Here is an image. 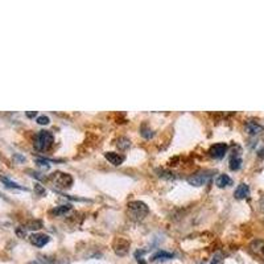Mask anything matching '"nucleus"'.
<instances>
[{"label":"nucleus","mask_w":264,"mask_h":264,"mask_svg":"<svg viewBox=\"0 0 264 264\" xmlns=\"http://www.w3.org/2000/svg\"><path fill=\"white\" fill-rule=\"evenodd\" d=\"M53 142H54V138H53V134L50 131H39L37 135L35 136V148L37 151L44 152L48 151L49 148L52 147Z\"/></svg>","instance_id":"obj_1"},{"label":"nucleus","mask_w":264,"mask_h":264,"mask_svg":"<svg viewBox=\"0 0 264 264\" xmlns=\"http://www.w3.org/2000/svg\"><path fill=\"white\" fill-rule=\"evenodd\" d=\"M148 213H149V209L142 201H132L128 204V214H130L131 219H134V221H142L145 218Z\"/></svg>","instance_id":"obj_2"},{"label":"nucleus","mask_w":264,"mask_h":264,"mask_svg":"<svg viewBox=\"0 0 264 264\" xmlns=\"http://www.w3.org/2000/svg\"><path fill=\"white\" fill-rule=\"evenodd\" d=\"M210 177H212V172L204 170V172H198V173L191 176V177L188 178V182L193 186H202L206 185L210 181Z\"/></svg>","instance_id":"obj_3"},{"label":"nucleus","mask_w":264,"mask_h":264,"mask_svg":"<svg viewBox=\"0 0 264 264\" xmlns=\"http://www.w3.org/2000/svg\"><path fill=\"white\" fill-rule=\"evenodd\" d=\"M53 181L56 182L57 185L61 186V188H70L72 184H73V178L72 176L68 173H61V172H56L50 176Z\"/></svg>","instance_id":"obj_4"},{"label":"nucleus","mask_w":264,"mask_h":264,"mask_svg":"<svg viewBox=\"0 0 264 264\" xmlns=\"http://www.w3.org/2000/svg\"><path fill=\"white\" fill-rule=\"evenodd\" d=\"M226 152H227V144L218 143L214 144V145L209 149V155H210V157H213V159H216V160H221V159L225 157Z\"/></svg>","instance_id":"obj_5"},{"label":"nucleus","mask_w":264,"mask_h":264,"mask_svg":"<svg viewBox=\"0 0 264 264\" xmlns=\"http://www.w3.org/2000/svg\"><path fill=\"white\" fill-rule=\"evenodd\" d=\"M244 130H246V132L248 135L255 136V135L260 134V132L263 131V126L255 120H248L246 121V124H244Z\"/></svg>","instance_id":"obj_6"},{"label":"nucleus","mask_w":264,"mask_h":264,"mask_svg":"<svg viewBox=\"0 0 264 264\" xmlns=\"http://www.w3.org/2000/svg\"><path fill=\"white\" fill-rule=\"evenodd\" d=\"M30 243L36 247H44L45 244H48L49 237L45 234H32L29 237Z\"/></svg>","instance_id":"obj_7"},{"label":"nucleus","mask_w":264,"mask_h":264,"mask_svg":"<svg viewBox=\"0 0 264 264\" xmlns=\"http://www.w3.org/2000/svg\"><path fill=\"white\" fill-rule=\"evenodd\" d=\"M104 157H106V160H108V163H111L113 165H120L124 161V156L115 153V152H107V153H104Z\"/></svg>","instance_id":"obj_8"},{"label":"nucleus","mask_w":264,"mask_h":264,"mask_svg":"<svg viewBox=\"0 0 264 264\" xmlns=\"http://www.w3.org/2000/svg\"><path fill=\"white\" fill-rule=\"evenodd\" d=\"M128 248H130V243L124 239H118L117 246H115V252L118 255H126Z\"/></svg>","instance_id":"obj_9"},{"label":"nucleus","mask_w":264,"mask_h":264,"mask_svg":"<svg viewBox=\"0 0 264 264\" xmlns=\"http://www.w3.org/2000/svg\"><path fill=\"white\" fill-rule=\"evenodd\" d=\"M248 194H250V188H248V185H246V184H240L234 193L235 198L238 199L246 198V197H248Z\"/></svg>","instance_id":"obj_10"},{"label":"nucleus","mask_w":264,"mask_h":264,"mask_svg":"<svg viewBox=\"0 0 264 264\" xmlns=\"http://www.w3.org/2000/svg\"><path fill=\"white\" fill-rule=\"evenodd\" d=\"M231 182L233 181H231V178H230L227 174H221L219 177L216 178V186H219V188H225V186L231 185Z\"/></svg>","instance_id":"obj_11"},{"label":"nucleus","mask_w":264,"mask_h":264,"mask_svg":"<svg viewBox=\"0 0 264 264\" xmlns=\"http://www.w3.org/2000/svg\"><path fill=\"white\" fill-rule=\"evenodd\" d=\"M242 167V159L239 156H233L230 160V169L231 170H238Z\"/></svg>","instance_id":"obj_12"},{"label":"nucleus","mask_w":264,"mask_h":264,"mask_svg":"<svg viewBox=\"0 0 264 264\" xmlns=\"http://www.w3.org/2000/svg\"><path fill=\"white\" fill-rule=\"evenodd\" d=\"M70 209H72L70 205H62V206H58V208L53 209L52 214H54V216H64V214H66V213L69 212Z\"/></svg>","instance_id":"obj_13"},{"label":"nucleus","mask_w":264,"mask_h":264,"mask_svg":"<svg viewBox=\"0 0 264 264\" xmlns=\"http://www.w3.org/2000/svg\"><path fill=\"white\" fill-rule=\"evenodd\" d=\"M0 181L3 182V184H5V186H8V188H13V189H23V191H26L25 188H23L22 185H19V184H16V182L11 181V180H8L7 177H0Z\"/></svg>","instance_id":"obj_14"},{"label":"nucleus","mask_w":264,"mask_h":264,"mask_svg":"<svg viewBox=\"0 0 264 264\" xmlns=\"http://www.w3.org/2000/svg\"><path fill=\"white\" fill-rule=\"evenodd\" d=\"M118 148L120 149V151H126V149H128L131 145V142L128 140L127 138H120L119 140H118Z\"/></svg>","instance_id":"obj_15"},{"label":"nucleus","mask_w":264,"mask_h":264,"mask_svg":"<svg viewBox=\"0 0 264 264\" xmlns=\"http://www.w3.org/2000/svg\"><path fill=\"white\" fill-rule=\"evenodd\" d=\"M173 255L172 254H169L167 251H159L156 252L155 255L152 256V260H159V259H172Z\"/></svg>","instance_id":"obj_16"},{"label":"nucleus","mask_w":264,"mask_h":264,"mask_svg":"<svg viewBox=\"0 0 264 264\" xmlns=\"http://www.w3.org/2000/svg\"><path fill=\"white\" fill-rule=\"evenodd\" d=\"M157 173H159V177L165 178V180H174V178H176V176H174L172 172L165 170V169H159V170H157Z\"/></svg>","instance_id":"obj_17"},{"label":"nucleus","mask_w":264,"mask_h":264,"mask_svg":"<svg viewBox=\"0 0 264 264\" xmlns=\"http://www.w3.org/2000/svg\"><path fill=\"white\" fill-rule=\"evenodd\" d=\"M43 227V223L40 221H29L24 226V229L25 230H39Z\"/></svg>","instance_id":"obj_18"},{"label":"nucleus","mask_w":264,"mask_h":264,"mask_svg":"<svg viewBox=\"0 0 264 264\" xmlns=\"http://www.w3.org/2000/svg\"><path fill=\"white\" fill-rule=\"evenodd\" d=\"M49 121H50V119L48 117H45V115H41V117L37 118V123L41 124V126H47V124H49Z\"/></svg>","instance_id":"obj_19"},{"label":"nucleus","mask_w":264,"mask_h":264,"mask_svg":"<svg viewBox=\"0 0 264 264\" xmlns=\"http://www.w3.org/2000/svg\"><path fill=\"white\" fill-rule=\"evenodd\" d=\"M142 135H143L145 139H151L152 136H153V132H152L151 130L145 128V127H143V128H142Z\"/></svg>","instance_id":"obj_20"},{"label":"nucleus","mask_w":264,"mask_h":264,"mask_svg":"<svg viewBox=\"0 0 264 264\" xmlns=\"http://www.w3.org/2000/svg\"><path fill=\"white\" fill-rule=\"evenodd\" d=\"M35 189H36V192L39 193V194H44V193H45V189H44L43 186L40 185V184H36Z\"/></svg>","instance_id":"obj_21"},{"label":"nucleus","mask_w":264,"mask_h":264,"mask_svg":"<svg viewBox=\"0 0 264 264\" xmlns=\"http://www.w3.org/2000/svg\"><path fill=\"white\" fill-rule=\"evenodd\" d=\"M36 114H37L36 111H32V113L29 111V113H26V117H28V118H35Z\"/></svg>","instance_id":"obj_22"},{"label":"nucleus","mask_w":264,"mask_h":264,"mask_svg":"<svg viewBox=\"0 0 264 264\" xmlns=\"http://www.w3.org/2000/svg\"><path fill=\"white\" fill-rule=\"evenodd\" d=\"M139 264H145V262L143 259H139Z\"/></svg>","instance_id":"obj_23"}]
</instances>
